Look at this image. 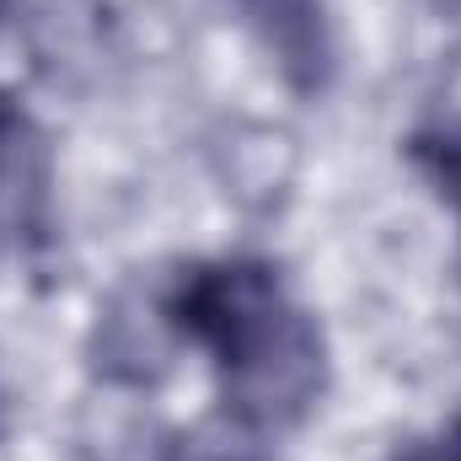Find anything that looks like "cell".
Masks as SVG:
<instances>
[{"instance_id":"obj_3","label":"cell","mask_w":461,"mask_h":461,"mask_svg":"<svg viewBox=\"0 0 461 461\" xmlns=\"http://www.w3.org/2000/svg\"><path fill=\"white\" fill-rule=\"evenodd\" d=\"M408 161L446 210L451 236H456V274H461V113H440L408 134Z\"/></svg>"},{"instance_id":"obj_4","label":"cell","mask_w":461,"mask_h":461,"mask_svg":"<svg viewBox=\"0 0 461 461\" xmlns=\"http://www.w3.org/2000/svg\"><path fill=\"white\" fill-rule=\"evenodd\" d=\"M150 461H274V451H268V440L221 424V429H188V435L161 440V451Z\"/></svg>"},{"instance_id":"obj_5","label":"cell","mask_w":461,"mask_h":461,"mask_svg":"<svg viewBox=\"0 0 461 461\" xmlns=\"http://www.w3.org/2000/svg\"><path fill=\"white\" fill-rule=\"evenodd\" d=\"M386 461H461V408L446 413L440 424L419 429L413 440H402Z\"/></svg>"},{"instance_id":"obj_2","label":"cell","mask_w":461,"mask_h":461,"mask_svg":"<svg viewBox=\"0 0 461 461\" xmlns=\"http://www.w3.org/2000/svg\"><path fill=\"white\" fill-rule=\"evenodd\" d=\"M295 92H322L339 70L333 0H221Z\"/></svg>"},{"instance_id":"obj_1","label":"cell","mask_w":461,"mask_h":461,"mask_svg":"<svg viewBox=\"0 0 461 461\" xmlns=\"http://www.w3.org/2000/svg\"><path fill=\"white\" fill-rule=\"evenodd\" d=\"M156 322L204 365L221 424L241 435H295L333 386L328 328L268 252L183 258L156 290Z\"/></svg>"}]
</instances>
